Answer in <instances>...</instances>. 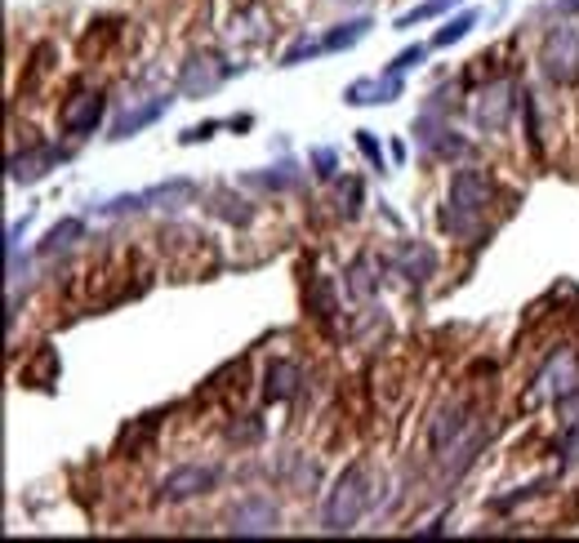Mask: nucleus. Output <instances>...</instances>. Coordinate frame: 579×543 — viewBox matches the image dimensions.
I'll return each instance as SVG.
<instances>
[{"label": "nucleus", "instance_id": "f257e3e1", "mask_svg": "<svg viewBox=\"0 0 579 543\" xmlns=\"http://www.w3.org/2000/svg\"><path fill=\"white\" fill-rule=\"evenodd\" d=\"M490 191H494V182H490L485 169H472V165L459 169V174L450 178V191H445L441 227H445L450 236H459V240L477 236V227H481V218H485V205H490Z\"/></svg>", "mask_w": 579, "mask_h": 543}, {"label": "nucleus", "instance_id": "f03ea898", "mask_svg": "<svg viewBox=\"0 0 579 543\" xmlns=\"http://www.w3.org/2000/svg\"><path fill=\"white\" fill-rule=\"evenodd\" d=\"M365 507H370V472H365V463H347L321 503V530L343 534L361 521Z\"/></svg>", "mask_w": 579, "mask_h": 543}, {"label": "nucleus", "instance_id": "7ed1b4c3", "mask_svg": "<svg viewBox=\"0 0 579 543\" xmlns=\"http://www.w3.org/2000/svg\"><path fill=\"white\" fill-rule=\"evenodd\" d=\"M539 62H543V76L552 85H575L579 80V31L575 27H552L543 36Z\"/></svg>", "mask_w": 579, "mask_h": 543}, {"label": "nucleus", "instance_id": "20e7f679", "mask_svg": "<svg viewBox=\"0 0 579 543\" xmlns=\"http://www.w3.org/2000/svg\"><path fill=\"white\" fill-rule=\"evenodd\" d=\"M517 80H490L481 93H477V102H472V120H477V129H485V134H499L503 125H508V116H512V107H517Z\"/></svg>", "mask_w": 579, "mask_h": 543}, {"label": "nucleus", "instance_id": "39448f33", "mask_svg": "<svg viewBox=\"0 0 579 543\" xmlns=\"http://www.w3.org/2000/svg\"><path fill=\"white\" fill-rule=\"evenodd\" d=\"M214 485H218V467H214V463H183V467L165 472L160 498H165V503H187V498H196V494H209Z\"/></svg>", "mask_w": 579, "mask_h": 543}, {"label": "nucleus", "instance_id": "423d86ee", "mask_svg": "<svg viewBox=\"0 0 579 543\" xmlns=\"http://www.w3.org/2000/svg\"><path fill=\"white\" fill-rule=\"evenodd\" d=\"M232 71H236V67L223 62L218 53H192V58L183 62V71H178V93H192V98L214 93Z\"/></svg>", "mask_w": 579, "mask_h": 543}, {"label": "nucleus", "instance_id": "0eeeda50", "mask_svg": "<svg viewBox=\"0 0 579 543\" xmlns=\"http://www.w3.org/2000/svg\"><path fill=\"white\" fill-rule=\"evenodd\" d=\"M227 530H232V534H276V530H281V512H276L272 498L249 494V498H241V503L227 512Z\"/></svg>", "mask_w": 579, "mask_h": 543}, {"label": "nucleus", "instance_id": "6e6552de", "mask_svg": "<svg viewBox=\"0 0 579 543\" xmlns=\"http://www.w3.org/2000/svg\"><path fill=\"white\" fill-rule=\"evenodd\" d=\"M102 111H107V98H102L98 89H80V93L67 98V107L58 111V125H62V134H71V138H85V134L98 129Z\"/></svg>", "mask_w": 579, "mask_h": 543}, {"label": "nucleus", "instance_id": "1a4fd4ad", "mask_svg": "<svg viewBox=\"0 0 579 543\" xmlns=\"http://www.w3.org/2000/svg\"><path fill=\"white\" fill-rule=\"evenodd\" d=\"M414 138L423 142V151H428V156H441V160H450V156H468V142H463V138H454V129H450L445 120H436L432 111L414 120Z\"/></svg>", "mask_w": 579, "mask_h": 543}, {"label": "nucleus", "instance_id": "9d476101", "mask_svg": "<svg viewBox=\"0 0 579 543\" xmlns=\"http://www.w3.org/2000/svg\"><path fill=\"white\" fill-rule=\"evenodd\" d=\"M58 160H67V151H62V147L36 142V147H27V151H13V156H9V178H13V182H36V178H45Z\"/></svg>", "mask_w": 579, "mask_h": 543}, {"label": "nucleus", "instance_id": "9b49d317", "mask_svg": "<svg viewBox=\"0 0 579 543\" xmlns=\"http://www.w3.org/2000/svg\"><path fill=\"white\" fill-rule=\"evenodd\" d=\"M392 98H401V76H392V71H383V76H361V80H352V85L343 89V102H352V107L392 102Z\"/></svg>", "mask_w": 579, "mask_h": 543}, {"label": "nucleus", "instance_id": "f8f14e48", "mask_svg": "<svg viewBox=\"0 0 579 543\" xmlns=\"http://www.w3.org/2000/svg\"><path fill=\"white\" fill-rule=\"evenodd\" d=\"M298 383H303V369H298V361H285V356H276V361L263 369V401H290V396L298 392Z\"/></svg>", "mask_w": 579, "mask_h": 543}, {"label": "nucleus", "instance_id": "ddd939ff", "mask_svg": "<svg viewBox=\"0 0 579 543\" xmlns=\"http://www.w3.org/2000/svg\"><path fill=\"white\" fill-rule=\"evenodd\" d=\"M392 263H396V272H401L405 280H428V276L436 272V254H432L428 245H419V240H414V245H401Z\"/></svg>", "mask_w": 579, "mask_h": 543}, {"label": "nucleus", "instance_id": "4468645a", "mask_svg": "<svg viewBox=\"0 0 579 543\" xmlns=\"http://www.w3.org/2000/svg\"><path fill=\"white\" fill-rule=\"evenodd\" d=\"M463 427H468V405H445V409L432 418V432H428L432 450H445V445H454V441L463 436Z\"/></svg>", "mask_w": 579, "mask_h": 543}, {"label": "nucleus", "instance_id": "2eb2a0df", "mask_svg": "<svg viewBox=\"0 0 579 543\" xmlns=\"http://www.w3.org/2000/svg\"><path fill=\"white\" fill-rule=\"evenodd\" d=\"M165 107H169V93H160V98H151L147 107H134V111H125L116 125H111V138L120 142V138H134L143 125H151L156 116H165Z\"/></svg>", "mask_w": 579, "mask_h": 543}, {"label": "nucleus", "instance_id": "dca6fc26", "mask_svg": "<svg viewBox=\"0 0 579 543\" xmlns=\"http://www.w3.org/2000/svg\"><path fill=\"white\" fill-rule=\"evenodd\" d=\"M365 31H370V18H365V13H356V18H347V22H334V31L325 36V53L352 49V45H356Z\"/></svg>", "mask_w": 579, "mask_h": 543}, {"label": "nucleus", "instance_id": "f3484780", "mask_svg": "<svg viewBox=\"0 0 579 543\" xmlns=\"http://www.w3.org/2000/svg\"><path fill=\"white\" fill-rule=\"evenodd\" d=\"M80 236H85V223H80V218H62V223H53L49 236L40 240V254H58V249H67V245L80 240Z\"/></svg>", "mask_w": 579, "mask_h": 543}, {"label": "nucleus", "instance_id": "a211bd4d", "mask_svg": "<svg viewBox=\"0 0 579 543\" xmlns=\"http://www.w3.org/2000/svg\"><path fill=\"white\" fill-rule=\"evenodd\" d=\"M454 4H463V0H423V4H414L410 13H401V18H396V31H410L414 22H428V18H436V13L454 9Z\"/></svg>", "mask_w": 579, "mask_h": 543}, {"label": "nucleus", "instance_id": "6ab92c4d", "mask_svg": "<svg viewBox=\"0 0 579 543\" xmlns=\"http://www.w3.org/2000/svg\"><path fill=\"white\" fill-rule=\"evenodd\" d=\"M472 27H477V13L468 9V13H459V18H450V22H445V27H441V31L432 36V45H436V49H450V45H454V40H463V36H468Z\"/></svg>", "mask_w": 579, "mask_h": 543}, {"label": "nucleus", "instance_id": "aec40b11", "mask_svg": "<svg viewBox=\"0 0 579 543\" xmlns=\"http://www.w3.org/2000/svg\"><path fill=\"white\" fill-rule=\"evenodd\" d=\"M316 53H325V40H316V36H298V40L281 53V67H298L303 58H316Z\"/></svg>", "mask_w": 579, "mask_h": 543}, {"label": "nucleus", "instance_id": "412c9836", "mask_svg": "<svg viewBox=\"0 0 579 543\" xmlns=\"http://www.w3.org/2000/svg\"><path fill=\"white\" fill-rule=\"evenodd\" d=\"M370 272H374V258H356V263H352V272H347V289H352L356 298H365V294L379 285Z\"/></svg>", "mask_w": 579, "mask_h": 543}, {"label": "nucleus", "instance_id": "4be33fe9", "mask_svg": "<svg viewBox=\"0 0 579 543\" xmlns=\"http://www.w3.org/2000/svg\"><path fill=\"white\" fill-rule=\"evenodd\" d=\"M561 458H566V467L579 463V418H570L561 432Z\"/></svg>", "mask_w": 579, "mask_h": 543}, {"label": "nucleus", "instance_id": "5701e85b", "mask_svg": "<svg viewBox=\"0 0 579 543\" xmlns=\"http://www.w3.org/2000/svg\"><path fill=\"white\" fill-rule=\"evenodd\" d=\"M423 53H428L423 45H414V49H401V53H396V58L387 62V71H392V76H401V71H410V67H419V62H423Z\"/></svg>", "mask_w": 579, "mask_h": 543}, {"label": "nucleus", "instance_id": "b1692460", "mask_svg": "<svg viewBox=\"0 0 579 543\" xmlns=\"http://www.w3.org/2000/svg\"><path fill=\"white\" fill-rule=\"evenodd\" d=\"M312 165H316V178H334V151H330V147H316V151H312Z\"/></svg>", "mask_w": 579, "mask_h": 543}, {"label": "nucleus", "instance_id": "393cba45", "mask_svg": "<svg viewBox=\"0 0 579 543\" xmlns=\"http://www.w3.org/2000/svg\"><path fill=\"white\" fill-rule=\"evenodd\" d=\"M356 147H361V151H365V160H370V165H379V169H383V151H379V142H374V138H370V134H365V129H361V134H356Z\"/></svg>", "mask_w": 579, "mask_h": 543}, {"label": "nucleus", "instance_id": "a878e982", "mask_svg": "<svg viewBox=\"0 0 579 543\" xmlns=\"http://www.w3.org/2000/svg\"><path fill=\"white\" fill-rule=\"evenodd\" d=\"M254 182H263V187H294V182H298V174H258Z\"/></svg>", "mask_w": 579, "mask_h": 543}, {"label": "nucleus", "instance_id": "bb28decb", "mask_svg": "<svg viewBox=\"0 0 579 543\" xmlns=\"http://www.w3.org/2000/svg\"><path fill=\"white\" fill-rule=\"evenodd\" d=\"M258 432H263L258 423H245V427H236V423H232V427H227V436H232V441H258Z\"/></svg>", "mask_w": 579, "mask_h": 543}, {"label": "nucleus", "instance_id": "cd10ccee", "mask_svg": "<svg viewBox=\"0 0 579 543\" xmlns=\"http://www.w3.org/2000/svg\"><path fill=\"white\" fill-rule=\"evenodd\" d=\"M557 13H561V18H570V13H579V0H557Z\"/></svg>", "mask_w": 579, "mask_h": 543}]
</instances>
